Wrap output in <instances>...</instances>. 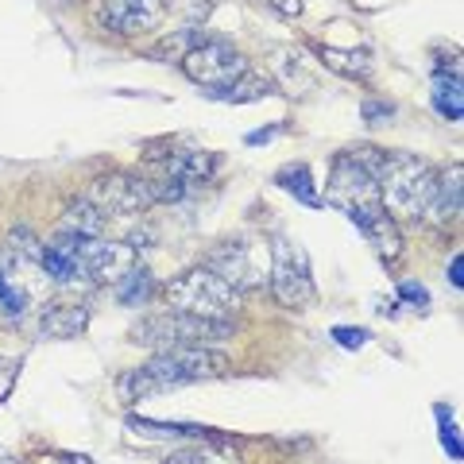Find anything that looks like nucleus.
<instances>
[{
    "label": "nucleus",
    "mask_w": 464,
    "mask_h": 464,
    "mask_svg": "<svg viewBox=\"0 0 464 464\" xmlns=\"http://www.w3.org/2000/svg\"><path fill=\"white\" fill-rule=\"evenodd\" d=\"M228 356L213 344H179V348H163L155 353L148 364H140L132 372H124L116 387H121L124 402L148 399V395H163V391L186 387V383H201V380H225L228 375Z\"/></svg>",
    "instance_id": "nucleus-1"
},
{
    "label": "nucleus",
    "mask_w": 464,
    "mask_h": 464,
    "mask_svg": "<svg viewBox=\"0 0 464 464\" xmlns=\"http://www.w3.org/2000/svg\"><path fill=\"white\" fill-rule=\"evenodd\" d=\"M283 124H271V128H259V132H248V148H264V143H271V136H279Z\"/></svg>",
    "instance_id": "nucleus-29"
},
{
    "label": "nucleus",
    "mask_w": 464,
    "mask_h": 464,
    "mask_svg": "<svg viewBox=\"0 0 464 464\" xmlns=\"http://www.w3.org/2000/svg\"><path fill=\"white\" fill-rule=\"evenodd\" d=\"M275 182H279L286 194H295V198L302 201V206H310V209L322 206V198H317V186H314V170H310L306 163L283 167L279 174H275Z\"/></svg>",
    "instance_id": "nucleus-21"
},
{
    "label": "nucleus",
    "mask_w": 464,
    "mask_h": 464,
    "mask_svg": "<svg viewBox=\"0 0 464 464\" xmlns=\"http://www.w3.org/2000/svg\"><path fill=\"white\" fill-rule=\"evenodd\" d=\"M460 213V167H449L445 174H438V190H433V201H430V213L438 225H445L449 217Z\"/></svg>",
    "instance_id": "nucleus-16"
},
{
    "label": "nucleus",
    "mask_w": 464,
    "mask_h": 464,
    "mask_svg": "<svg viewBox=\"0 0 464 464\" xmlns=\"http://www.w3.org/2000/svg\"><path fill=\"white\" fill-rule=\"evenodd\" d=\"M317 58L341 78H360L364 82L372 74V58L364 51H344V47H317Z\"/></svg>",
    "instance_id": "nucleus-18"
},
{
    "label": "nucleus",
    "mask_w": 464,
    "mask_h": 464,
    "mask_svg": "<svg viewBox=\"0 0 464 464\" xmlns=\"http://www.w3.org/2000/svg\"><path fill=\"white\" fill-rule=\"evenodd\" d=\"M433 190H438V170H433L426 159L406 155V151L387 155L383 174H380V201L391 217L422 221L430 213Z\"/></svg>",
    "instance_id": "nucleus-4"
},
{
    "label": "nucleus",
    "mask_w": 464,
    "mask_h": 464,
    "mask_svg": "<svg viewBox=\"0 0 464 464\" xmlns=\"http://www.w3.org/2000/svg\"><path fill=\"white\" fill-rule=\"evenodd\" d=\"M387 163V151L380 148H348L333 159L325 206L341 209L356 228H364L372 217L383 213L380 201V174Z\"/></svg>",
    "instance_id": "nucleus-2"
},
{
    "label": "nucleus",
    "mask_w": 464,
    "mask_h": 464,
    "mask_svg": "<svg viewBox=\"0 0 464 464\" xmlns=\"http://www.w3.org/2000/svg\"><path fill=\"white\" fill-rule=\"evenodd\" d=\"M267 252H271V275H267V283H271L275 302L286 306V310L310 306L314 295H317V286H314V275H310L306 248L295 244L290 237H271Z\"/></svg>",
    "instance_id": "nucleus-8"
},
{
    "label": "nucleus",
    "mask_w": 464,
    "mask_h": 464,
    "mask_svg": "<svg viewBox=\"0 0 464 464\" xmlns=\"http://www.w3.org/2000/svg\"><path fill=\"white\" fill-rule=\"evenodd\" d=\"M399 298L411 302V306H422V310L430 306V290H426L422 283H402V286H399Z\"/></svg>",
    "instance_id": "nucleus-27"
},
{
    "label": "nucleus",
    "mask_w": 464,
    "mask_h": 464,
    "mask_svg": "<svg viewBox=\"0 0 464 464\" xmlns=\"http://www.w3.org/2000/svg\"><path fill=\"white\" fill-rule=\"evenodd\" d=\"M109 225V213L97 209L90 198H74L66 206V228L70 232H82V237H101Z\"/></svg>",
    "instance_id": "nucleus-19"
},
{
    "label": "nucleus",
    "mask_w": 464,
    "mask_h": 464,
    "mask_svg": "<svg viewBox=\"0 0 464 464\" xmlns=\"http://www.w3.org/2000/svg\"><path fill=\"white\" fill-rule=\"evenodd\" d=\"M148 159H151V170L155 174H167V179L190 186V182H206L213 179V170L221 167V155L213 151H198V148H174L170 140L155 143V148H148Z\"/></svg>",
    "instance_id": "nucleus-11"
},
{
    "label": "nucleus",
    "mask_w": 464,
    "mask_h": 464,
    "mask_svg": "<svg viewBox=\"0 0 464 464\" xmlns=\"http://www.w3.org/2000/svg\"><path fill=\"white\" fill-rule=\"evenodd\" d=\"M460 264H464V259H460V256L453 259V264H449V283H453L457 290H464V267H460Z\"/></svg>",
    "instance_id": "nucleus-30"
},
{
    "label": "nucleus",
    "mask_w": 464,
    "mask_h": 464,
    "mask_svg": "<svg viewBox=\"0 0 464 464\" xmlns=\"http://www.w3.org/2000/svg\"><path fill=\"white\" fill-rule=\"evenodd\" d=\"M209 93L221 101H232V105H248V101H264L267 93H275V82L267 74H256V70H244L240 78H232L228 85H217Z\"/></svg>",
    "instance_id": "nucleus-15"
},
{
    "label": "nucleus",
    "mask_w": 464,
    "mask_h": 464,
    "mask_svg": "<svg viewBox=\"0 0 464 464\" xmlns=\"http://www.w3.org/2000/svg\"><path fill=\"white\" fill-rule=\"evenodd\" d=\"M97 20H101V27H109V32L132 39V35H143L163 24V0H105Z\"/></svg>",
    "instance_id": "nucleus-12"
},
{
    "label": "nucleus",
    "mask_w": 464,
    "mask_h": 464,
    "mask_svg": "<svg viewBox=\"0 0 464 464\" xmlns=\"http://www.w3.org/2000/svg\"><path fill=\"white\" fill-rule=\"evenodd\" d=\"M395 109H391V101H368L364 105V124H380V121H391Z\"/></svg>",
    "instance_id": "nucleus-28"
},
{
    "label": "nucleus",
    "mask_w": 464,
    "mask_h": 464,
    "mask_svg": "<svg viewBox=\"0 0 464 464\" xmlns=\"http://www.w3.org/2000/svg\"><path fill=\"white\" fill-rule=\"evenodd\" d=\"M163 298L170 302V310L190 314V317H209V322H232L240 310V295L206 264L174 275L163 286Z\"/></svg>",
    "instance_id": "nucleus-5"
},
{
    "label": "nucleus",
    "mask_w": 464,
    "mask_h": 464,
    "mask_svg": "<svg viewBox=\"0 0 464 464\" xmlns=\"http://www.w3.org/2000/svg\"><path fill=\"white\" fill-rule=\"evenodd\" d=\"M232 329H237L232 322H209V317H190V314L167 310V314L143 317L132 329V341L151 348V353H163V348H179V344H217V341H225Z\"/></svg>",
    "instance_id": "nucleus-6"
},
{
    "label": "nucleus",
    "mask_w": 464,
    "mask_h": 464,
    "mask_svg": "<svg viewBox=\"0 0 464 464\" xmlns=\"http://www.w3.org/2000/svg\"><path fill=\"white\" fill-rule=\"evenodd\" d=\"M167 464H237V449L228 445H206V449H179Z\"/></svg>",
    "instance_id": "nucleus-22"
},
{
    "label": "nucleus",
    "mask_w": 464,
    "mask_h": 464,
    "mask_svg": "<svg viewBox=\"0 0 464 464\" xmlns=\"http://www.w3.org/2000/svg\"><path fill=\"white\" fill-rule=\"evenodd\" d=\"M0 464H20V460H12V457H0Z\"/></svg>",
    "instance_id": "nucleus-33"
},
{
    "label": "nucleus",
    "mask_w": 464,
    "mask_h": 464,
    "mask_svg": "<svg viewBox=\"0 0 464 464\" xmlns=\"http://www.w3.org/2000/svg\"><path fill=\"white\" fill-rule=\"evenodd\" d=\"M112 286H116V302H121V306H143V302H151L155 290H159V283L151 279V271L140 267V264Z\"/></svg>",
    "instance_id": "nucleus-20"
},
{
    "label": "nucleus",
    "mask_w": 464,
    "mask_h": 464,
    "mask_svg": "<svg viewBox=\"0 0 464 464\" xmlns=\"http://www.w3.org/2000/svg\"><path fill=\"white\" fill-rule=\"evenodd\" d=\"M201 43V35L198 32H190V27H186V32H179V35H167L163 43H159V51H155V58H167V63H182L186 54H190L194 47Z\"/></svg>",
    "instance_id": "nucleus-23"
},
{
    "label": "nucleus",
    "mask_w": 464,
    "mask_h": 464,
    "mask_svg": "<svg viewBox=\"0 0 464 464\" xmlns=\"http://www.w3.org/2000/svg\"><path fill=\"white\" fill-rule=\"evenodd\" d=\"M70 464H93V460L85 457V453H74V457H70Z\"/></svg>",
    "instance_id": "nucleus-32"
},
{
    "label": "nucleus",
    "mask_w": 464,
    "mask_h": 464,
    "mask_svg": "<svg viewBox=\"0 0 464 464\" xmlns=\"http://www.w3.org/2000/svg\"><path fill=\"white\" fill-rule=\"evenodd\" d=\"M360 232H364V240L372 244V252L380 256L383 264H395V259H399V252H402V232H399L395 217H391L387 209L380 217H372V221L360 228Z\"/></svg>",
    "instance_id": "nucleus-14"
},
{
    "label": "nucleus",
    "mask_w": 464,
    "mask_h": 464,
    "mask_svg": "<svg viewBox=\"0 0 464 464\" xmlns=\"http://www.w3.org/2000/svg\"><path fill=\"white\" fill-rule=\"evenodd\" d=\"M275 5H279L283 16H298L302 12V0H275Z\"/></svg>",
    "instance_id": "nucleus-31"
},
{
    "label": "nucleus",
    "mask_w": 464,
    "mask_h": 464,
    "mask_svg": "<svg viewBox=\"0 0 464 464\" xmlns=\"http://www.w3.org/2000/svg\"><path fill=\"white\" fill-rule=\"evenodd\" d=\"M85 325H90V310L78 306V302H54L39 314V329L35 337L39 341H70V337H82Z\"/></svg>",
    "instance_id": "nucleus-13"
},
{
    "label": "nucleus",
    "mask_w": 464,
    "mask_h": 464,
    "mask_svg": "<svg viewBox=\"0 0 464 464\" xmlns=\"http://www.w3.org/2000/svg\"><path fill=\"white\" fill-rule=\"evenodd\" d=\"M90 201L97 209H105L109 217H132L155 206V182L151 174H136V170H109L93 179L90 186Z\"/></svg>",
    "instance_id": "nucleus-9"
},
{
    "label": "nucleus",
    "mask_w": 464,
    "mask_h": 464,
    "mask_svg": "<svg viewBox=\"0 0 464 464\" xmlns=\"http://www.w3.org/2000/svg\"><path fill=\"white\" fill-rule=\"evenodd\" d=\"M333 341H337L341 348H353V353H356L360 344H368V333L364 329H344V325H337V329H333Z\"/></svg>",
    "instance_id": "nucleus-26"
},
{
    "label": "nucleus",
    "mask_w": 464,
    "mask_h": 464,
    "mask_svg": "<svg viewBox=\"0 0 464 464\" xmlns=\"http://www.w3.org/2000/svg\"><path fill=\"white\" fill-rule=\"evenodd\" d=\"M20 356L12 360V356H0V402H5L8 395H12V387H16V380H20Z\"/></svg>",
    "instance_id": "nucleus-24"
},
{
    "label": "nucleus",
    "mask_w": 464,
    "mask_h": 464,
    "mask_svg": "<svg viewBox=\"0 0 464 464\" xmlns=\"http://www.w3.org/2000/svg\"><path fill=\"white\" fill-rule=\"evenodd\" d=\"M438 418H441V441L449 449V457L460 460V438H457V430H453V414H449L445 406H438Z\"/></svg>",
    "instance_id": "nucleus-25"
},
{
    "label": "nucleus",
    "mask_w": 464,
    "mask_h": 464,
    "mask_svg": "<svg viewBox=\"0 0 464 464\" xmlns=\"http://www.w3.org/2000/svg\"><path fill=\"white\" fill-rule=\"evenodd\" d=\"M182 70L194 85H206V90H217V85H228L232 78H240L248 70V58H244L228 39H201L198 47L182 58Z\"/></svg>",
    "instance_id": "nucleus-10"
},
{
    "label": "nucleus",
    "mask_w": 464,
    "mask_h": 464,
    "mask_svg": "<svg viewBox=\"0 0 464 464\" xmlns=\"http://www.w3.org/2000/svg\"><path fill=\"white\" fill-rule=\"evenodd\" d=\"M206 267L213 275H221L237 295H248V290H259L267 283L271 252L264 248V240H256V237H232V240H221L206 256Z\"/></svg>",
    "instance_id": "nucleus-7"
},
{
    "label": "nucleus",
    "mask_w": 464,
    "mask_h": 464,
    "mask_svg": "<svg viewBox=\"0 0 464 464\" xmlns=\"http://www.w3.org/2000/svg\"><path fill=\"white\" fill-rule=\"evenodd\" d=\"M51 244L70 259V267H74V279L93 283V286H112V283H121L124 275L140 264V248H136L132 240L82 237V232L63 228Z\"/></svg>",
    "instance_id": "nucleus-3"
},
{
    "label": "nucleus",
    "mask_w": 464,
    "mask_h": 464,
    "mask_svg": "<svg viewBox=\"0 0 464 464\" xmlns=\"http://www.w3.org/2000/svg\"><path fill=\"white\" fill-rule=\"evenodd\" d=\"M433 109H438L445 121H460V109H464L460 70H438V74H433Z\"/></svg>",
    "instance_id": "nucleus-17"
}]
</instances>
